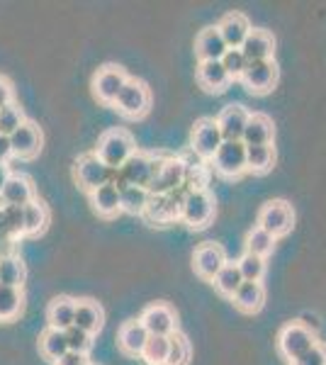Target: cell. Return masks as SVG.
I'll return each mask as SVG.
<instances>
[{
    "label": "cell",
    "instance_id": "6da1fadb",
    "mask_svg": "<svg viewBox=\"0 0 326 365\" xmlns=\"http://www.w3.org/2000/svg\"><path fill=\"white\" fill-rule=\"evenodd\" d=\"M134 151H136V144H134L132 134L124 132V129H110V132H105L103 137H100L96 156L108 168L120 170Z\"/></svg>",
    "mask_w": 326,
    "mask_h": 365
},
{
    "label": "cell",
    "instance_id": "7a4b0ae2",
    "mask_svg": "<svg viewBox=\"0 0 326 365\" xmlns=\"http://www.w3.org/2000/svg\"><path fill=\"white\" fill-rule=\"evenodd\" d=\"M153 168H156V156L144 154V151H134V154L129 156V161L124 163L120 170H115L112 185H115L117 190H124L127 185L146 187V190H149Z\"/></svg>",
    "mask_w": 326,
    "mask_h": 365
},
{
    "label": "cell",
    "instance_id": "3957f363",
    "mask_svg": "<svg viewBox=\"0 0 326 365\" xmlns=\"http://www.w3.org/2000/svg\"><path fill=\"white\" fill-rule=\"evenodd\" d=\"M317 344H319L317 334L310 327H305L302 322H290L277 334V349H280L282 358H287L290 363L297 361L300 356H305L307 351H312Z\"/></svg>",
    "mask_w": 326,
    "mask_h": 365
},
{
    "label": "cell",
    "instance_id": "277c9868",
    "mask_svg": "<svg viewBox=\"0 0 326 365\" xmlns=\"http://www.w3.org/2000/svg\"><path fill=\"white\" fill-rule=\"evenodd\" d=\"M185 178H188V163L183 158H156L149 192L151 195H168V192L185 185Z\"/></svg>",
    "mask_w": 326,
    "mask_h": 365
},
{
    "label": "cell",
    "instance_id": "5b68a950",
    "mask_svg": "<svg viewBox=\"0 0 326 365\" xmlns=\"http://www.w3.org/2000/svg\"><path fill=\"white\" fill-rule=\"evenodd\" d=\"M215 217V197L205 190H188L180 205V220L193 229H203Z\"/></svg>",
    "mask_w": 326,
    "mask_h": 365
},
{
    "label": "cell",
    "instance_id": "8992f818",
    "mask_svg": "<svg viewBox=\"0 0 326 365\" xmlns=\"http://www.w3.org/2000/svg\"><path fill=\"white\" fill-rule=\"evenodd\" d=\"M115 108L120 110L124 117L136 120V117H144L151 108V93L141 81L127 78V83L122 86L120 96L115 100Z\"/></svg>",
    "mask_w": 326,
    "mask_h": 365
},
{
    "label": "cell",
    "instance_id": "52a82bcc",
    "mask_svg": "<svg viewBox=\"0 0 326 365\" xmlns=\"http://www.w3.org/2000/svg\"><path fill=\"white\" fill-rule=\"evenodd\" d=\"M295 225V212L285 200H270L258 212V227L270 237H285Z\"/></svg>",
    "mask_w": 326,
    "mask_h": 365
},
{
    "label": "cell",
    "instance_id": "ba28073f",
    "mask_svg": "<svg viewBox=\"0 0 326 365\" xmlns=\"http://www.w3.org/2000/svg\"><path fill=\"white\" fill-rule=\"evenodd\" d=\"M188 190H190V185L178 187V190L168 192V195H151L144 217L151 225H165V222L180 220V205H183V200H185Z\"/></svg>",
    "mask_w": 326,
    "mask_h": 365
},
{
    "label": "cell",
    "instance_id": "9c48e42d",
    "mask_svg": "<svg viewBox=\"0 0 326 365\" xmlns=\"http://www.w3.org/2000/svg\"><path fill=\"white\" fill-rule=\"evenodd\" d=\"M73 173H76V180H78V185L83 187V190L93 192V190H98V187L112 182L115 170L105 166L96 154H83L78 161H76Z\"/></svg>",
    "mask_w": 326,
    "mask_h": 365
},
{
    "label": "cell",
    "instance_id": "30bf717a",
    "mask_svg": "<svg viewBox=\"0 0 326 365\" xmlns=\"http://www.w3.org/2000/svg\"><path fill=\"white\" fill-rule=\"evenodd\" d=\"M212 163H215L217 173L227 175V178H239L241 173H246V144L244 141H224Z\"/></svg>",
    "mask_w": 326,
    "mask_h": 365
},
{
    "label": "cell",
    "instance_id": "8fae6325",
    "mask_svg": "<svg viewBox=\"0 0 326 365\" xmlns=\"http://www.w3.org/2000/svg\"><path fill=\"white\" fill-rule=\"evenodd\" d=\"M190 139H193V151H195V154H198L200 158H210V161L215 158V154L219 151V146L224 144L217 120H210V117L195 122Z\"/></svg>",
    "mask_w": 326,
    "mask_h": 365
},
{
    "label": "cell",
    "instance_id": "7c38bea8",
    "mask_svg": "<svg viewBox=\"0 0 326 365\" xmlns=\"http://www.w3.org/2000/svg\"><path fill=\"white\" fill-rule=\"evenodd\" d=\"M241 81H244V86L253 93V96H265V93H270L272 88H275V83H277L275 61L270 58V61L248 63V68L244 71Z\"/></svg>",
    "mask_w": 326,
    "mask_h": 365
},
{
    "label": "cell",
    "instance_id": "4fadbf2b",
    "mask_svg": "<svg viewBox=\"0 0 326 365\" xmlns=\"http://www.w3.org/2000/svg\"><path fill=\"white\" fill-rule=\"evenodd\" d=\"M124 83H127V76H124V71L120 66H105V68H100L96 73V78H93V93H96V98L100 103L115 105V100L120 96Z\"/></svg>",
    "mask_w": 326,
    "mask_h": 365
},
{
    "label": "cell",
    "instance_id": "5bb4252c",
    "mask_svg": "<svg viewBox=\"0 0 326 365\" xmlns=\"http://www.w3.org/2000/svg\"><path fill=\"white\" fill-rule=\"evenodd\" d=\"M139 322L144 324V329L149 331V336H170L175 334V312L163 302H156L151 307L144 309V314L139 317Z\"/></svg>",
    "mask_w": 326,
    "mask_h": 365
},
{
    "label": "cell",
    "instance_id": "9a60e30c",
    "mask_svg": "<svg viewBox=\"0 0 326 365\" xmlns=\"http://www.w3.org/2000/svg\"><path fill=\"white\" fill-rule=\"evenodd\" d=\"M193 266H195V273L205 280H215V275L227 266V253L219 244H203L193 256Z\"/></svg>",
    "mask_w": 326,
    "mask_h": 365
},
{
    "label": "cell",
    "instance_id": "2e32d148",
    "mask_svg": "<svg viewBox=\"0 0 326 365\" xmlns=\"http://www.w3.org/2000/svg\"><path fill=\"white\" fill-rule=\"evenodd\" d=\"M248 117H251V113H246L244 105H227V108H224L217 117L222 139L224 141H241Z\"/></svg>",
    "mask_w": 326,
    "mask_h": 365
},
{
    "label": "cell",
    "instance_id": "e0dca14e",
    "mask_svg": "<svg viewBox=\"0 0 326 365\" xmlns=\"http://www.w3.org/2000/svg\"><path fill=\"white\" fill-rule=\"evenodd\" d=\"M10 149L17 158H34L41 149V132L34 122H25L17 132L10 134Z\"/></svg>",
    "mask_w": 326,
    "mask_h": 365
},
{
    "label": "cell",
    "instance_id": "ac0fdd59",
    "mask_svg": "<svg viewBox=\"0 0 326 365\" xmlns=\"http://www.w3.org/2000/svg\"><path fill=\"white\" fill-rule=\"evenodd\" d=\"M217 29L229 49H241V44H244L246 37L251 34V25H248L246 15H241V13L224 15L222 22L217 25Z\"/></svg>",
    "mask_w": 326,
    "mask_h": 365
},
{
    "label": "cell",
    "instance_id": "d6986e66",
    "mask_svg": "<svg viewBox=\"0 0 326 365\" xmlns=\"http://www.w3.org/2000/svg\"><path fill=\"white\" fill-rule=\"evenodd\" d=\"M241 51H244L248 63L270 61L272 51H275V39H272V34L265 32V29H251V34L246 37V42L241 44Z\"/></svg>",
    "mask_w": 326,
    "mask_h": 365
},
{
    "label": "cell",
    "instance_id": "ffe728a7",
    "mask_svg": "<svg viewBox=\"0 0 326 365\" xmlns=\"http://www.w3.org/2000/svg\"><path fill=\"white\" fill-rule=\"evenodd\" d=\"M229 46L224 44L222 34L217 27H207L198 34L195 39V54L200 61H222V56L227 54Z\"/></svg>",
    "mask_w": 326,
    "mask_h": 365
},
{
    "label": "cell",
    "instance_id": "44dd1931",
    "mask_svg": "<svg viewBox=\"0 0 326 365\" xmlns=\"http://www.w3.org/2000/svg\"><path fill=\"white\" fill-rule=\"evenodd\" d=\"M272 137H275V127H272V120L268 115H251L246 122V129H244V141L246 146H268L272 144Z\"/></svg>",
    "mask_w": 326,
    "mask_h": 365
},
{
    "label": "cell",
    "instance_id": "7402d4cb",
    "mask_svg": "<svg viewBox=\"0 0 326 365\" xmlns=\"http://www.w3.org/2000/svg\"><path fill=\"white\" fill-rule=\"evenodd\" d=\"M117 341H120V349L127 356H141L146 341H149V331H146L139 319L124 322L120 327V334H117Z\"/></svg>",
    "mask_w": 326,
    "mask_h": 365
},
{
    "label": "cell",
    "instance_id": "603a6c76",
    "mask_svg": "<svg viewBox=\"0 0 326 365\" xmlns=\"http://www.w3.org/2000/svg\"><path fill=\"white\" fill-rule=\"evenodd\" d=\"M103 324H105V312L96 299H81V302H76L73 327H78L88 334H98L103 329Z\"/></svg>",
    "mask_w": 326,
    "mask_h": 365
},
{
    "label": "cell",
    "instance_id": "cb8c5ba5",
    "mask_svg": "<svg viewBox=\"0 0 326 365\" xmlns=\"http://www.w3.org/2000/svg\"><path fill=\"white\" fill-rule=\"evenodd\" d=\"M73 317H76V299L71 297H54L46 307V322L49 329L56 331H66L68 327H73Z\"/></svg>",
    "mask_w": 326,
    "mask_h": 365
},
{
    "label": "cell",
    "instance_id": "d4e9b609",
    "mask_svg": "<svg viewBox=\"0 0 326 365\" xmlns=\"http://www.w3.org/2000/svg\"><path fill=\"white\" fill-rule=\"evenodd\" d=\"M198 83L207 93H222L231 83L229 73L224 71L222 61H200L198 66Z\"/></svg>",
    "mask_w": 326,
    "mask_h": 365
},
{
    "label": "cell",
    "instance_id": "484cf974",
    "mask_svg": "<svg viewBox=\"0 0 326 365\" xmlns=\"http://www.w3.org/2000/svg\"><path fill=\"white\" fill-rule=\"evenodd\" d=\"M0 200H3L5 205H13V207H25V205H29L34 200L32 182H29L25 175H10L3 192H0Z\"/></svg>",
    "mask_w": 326,
    "mask_h": 365
},
{
    "label": "cell",
    "instance_id": "4316f807",
    "mask_svg": "<svg viewBox=\"0 0 326 365\" xmlns=\"http://www.w3.org/2000/svg\"><path fill=\"white\" fill-rule=\"evenodd\" d=\"M91 205L93 210L98 212L100 217H105V220H110V217L120 215L122 207H120V190H117L112 182L108 185L98 187V190L91 192Z\"/></svg>",
    "mask_w": 326,
    "mask_h": 365
},
{
    "label": "cell",
    "instance_id": "83f0119b",
    "mask_svg": "<svg viewBox=\"0 0 326 365\" xmlns=\"http://www.w3.org/2000/svg\"><path fill=\"white\" fill-rule=\"evenodd\" d=\"M234 304L239 307L241 312H248V314H253V312H258L263 307L265 302V290L260 282H241V287L234 292Z\"/></svg>",
    "mask_w": 326,
    "mask_h": 365
},
{
    "label": "cell",
    "instance_id": "f1b7e54d",
    "mask_svg": "<svg viewBox=\"0 0 326 365\" xmlns=\"http://www.w3.org/2000/svg\"><path fill=\"white\" fill-rule=\"evenodd\" d=\"M25 263H22L20 256L15 253H8V256L0 258V285H8V287H17L22 290V282H25Z\"/></svg>",
    "mask_w": 326,
    "mask_h": 365
},
{
    "label": "cell",
    "instance_id": "f546056e",
    "mask_svg": "<svg viewBox=\"0 0 326 365\" xmlns=\"http://www.w3.org/2000/svg\"><path fill=\"white\" fill-rule=\"evenodd\" d=\"M39 351L46 361L51 363H58L63 356L68 353V344H66V336L63 331H56V329H46L44 334L39 336Z\"/></svg>",
    "mask_w": 326,
    "mask_h": 365
},
{
    "label": "cell",
    "instance_id": "4dcf8cb0",
    "mask_svg": "<svg viewBox=\"0 0 326 365\" xmlns=\"http://www.w3.org/2000/svg\"><path fill=\"white\" fill-rule=\"evenodd\" d=\"M151 192L146 187H136V185H127L124 190H120V207L127 215H139L144 217L146 207H149Z\"/></svg>",
    "mask_w": 326,
    "mask_h": 365
},
{
    "label": "cell",
    "instance_id": "1f68e13d",
    "mask_svg": "<svg viewBox=\"0 0 326 365\" xmlns=\"http://www.w3.org/2000/svg\"><path fill=\"white\" fill-rule=\"evenodd\" d=\"M22 212H25V237H37L49 225V210L39 200H32L29 205H25Z\"/></svg>",
    "mask_w": 326,
    "mask_h": 365
},
{
    "label": "cell",
    "instance_id": "d6a6232c",
    "mask_svg": "<svg viewBox=\"0 0 326 365\" xmlns=\"http://www.w3.org/2000/svg\"><path fill=\"white\" fill-rule=\"evenodd\" d=\"M275 163V149L268 146H246V170L253 173H268Z\"/></svg>",
    "mask_w": 326,
    "mask_h": 365
},
{
    "label": "cell",
    "instance_id": "836d02e7",
    "mask_svg": "<svg viewBox=\"0 0 326 365\" xmlns=\"http://www.w3.org/2000/svg\"><path fill=\"white\" fill-rule=\"evenodd\" d=\"M215 287L222 295H227V297H234V292L241 287V282H244V278H241V273H239V266L236 263H227L219 273L215 275Z\"/></svg>",
    "mask_w": 326,
    "mask_h": 365
},
{
    "label": "cell",
    "instance_id": "e575fe53",
    "mask_svg": "<svg viewBox=\"0 0 326 365\" xmlns=\"http://www.w3.org/2000/svg\"><path fill=\"white\" fill-rule=\"evenodd\" d=\"M22 309V290L0 285V322H10Z\"/></svg>",
    "mask_w": 326,
    "mask_h": 365
},
{
    "label": "cell",
    "instance_id": "d590c367",
    "mask_svg": "<svg viewBox=\"0 0 326 365\" xmlns=\"http://www.w3.org/2000/svg\"><path fill=\"white\" fill-rule=\"evenodd\" d=\"M272 249H275V237H270L268 232H263L260 227H253L246 237V253H253V256H270Z\"/></svg>",
    "mask_w": 326,
    "mask_h": 365
},
{
    "label": "cell",
    "instance_id": "8d00e7d4",
    "mask_svg": "<svg viewBox=\"0 0 326 365\" xmlns=\"http://www.w3.org/2000/svg\"><path fill=\"white\" fill-rule=\"evenodd\" d=\"M239 266V273L244 282H260L265 275V258L260 256H253V253H244V256L236 261Z\"/></svg>",
    "mask_w": 326,
    "mask_h": 365
},
{
    "label": "cell",
    "instance_id": "74e56055",
    "mask_svg": "<svg viewBox=\"0 0 326 365\" xmlns=\"http://www.w3.org/2000/svg\"><path fill=\"white\" fill-rule=\"evenodd\" d=\"M190 363V341L183 334H170L168 336V358L165 365H188Z\"/></svg>",
    "mask_w": 326,
    "mask_h": 365
},
{
    "label": "cell",
    "instance_id": "f35d334b",
    "mask_svg": "<svg viewBox=\"0 0 326 365\" xmlns=\"http://www.w3.org/2000/svg\"><path fill=\"white\" fill-rule=\"evenodd\" d=\"M165 358H168V336H149L141 351V361L146 365H165Z\"/></svg>",
    "mask_w": 326,
    "mask_h": 365
},
{
    "label": "cell",
    "instance_id": "ab89813d",
    "mask_svg": "<svg viewBox=\"0 0 326 365\" xmlns=\"http://www.w3.org/2000/svg\"><path fill=\"white\" fill-rule=\"evenodd\" d=\"M25 122H27L25 115H22V110L17 108L15 103L0 108V134H3V137H10V134L17 132Z\"/></svg>",
    "mask_w": 326,
    "mask_h": 365
},
{
    "label": "cell",
    "instance_id": "60d3db41",
    "mask_svg": "<svg viewBox=\"0 0 326 365\" xmlns=\"http://www.w3.org/2000/svg\"><path fill=\"white\" fill-rule=\"evenodd\" d=\"M63 336H66L68 351H73V353H83V356H88V351L93 349V334L83 331V329H78V327H68L66 331H63Z\"/></svg>",
    "mask_w": 326,
    "mask_h": 365
},
{
    "label": "cell",
    "instance_id": "b9f144b4",
    "mask_svg": "<svg viewBox=\"0 0 326 365\" xmlns=\"http://www.w3.org/2000/svg\"><path fill=\"white\" fill-rule=\"evenodd\" d=\"M222 66L229 73V78L234 81V78H241V76H244V71L248 68V61L241 49H227V54L222 56Z\"/></svg>",
    "mask_w": 326,
    "mask_h": 365
},
{
    "label": "cell",
    "instance_id": "7bdbcfd3",
    "mask_svg": "<svg viewBox=\"0 0 326 365\" xmlns=\"http://www.w3.org/2000/svg\"><path fill=\"white\" fill-rule=\"evenodd\" d=\"M5 222H8V232L10 237H25V212L22 207H13V205H5Z\"/></svg>",
    "mask_w": 326,
    "mask_h": 365
},
{
    "label": "cell",
    "instance_id": "ee69618b",
    "mask_svg": "<svg viewBox=\"0 0 326 365\" xmlns=\"http://www.w3.org/2000/svg\"><path fill=\"white\" fill-rule=\"evenodd\" d=\"M290 365H326V346L317 344L312 351H307L305 356H300L297 361H292Z\"/></svg>",
    "mask_w": 326,
    "mask_h": 365
},
{
    "label": "cell",
    "instance_id": "f6af8a7d",
    "mask_svg": "<svg viewBox=\"0 0 326 365\" xmlns=\"http://www.w3.org/2000/svg\"><path fill=\"white\" fill-rule=\"evenodd\" d=\"M13 86H10V81L5 78V76H0V108H5V105H13Z\"/></svg>",
    "mask_w": 326,
    "mask_h": 365
},
{
    "label": "cell",
    "instance_id": "bcb514c9",
    "mask_svg": "<svg viewBox=\"0 0 326 365\" xmlns=\"http://www.w3.org/2000/svg\"><path fill=\"white\" fill-rule=\"evenodd\" d=\"M54 365H91V361H88V356H83V353H73V351H68L66 356L61 358L58 363Z\"/></svg>",
    "mask_w": 326,
    "mask_h": 365
},
{
    "label": "cell",
    "instance_id": "7dc6e473",
    "mask_svg": "<svg viewBox=\"0 0 326 365\" xmlns=\"http://www.w3.org/2000/svg\"><path fill=\"white\" fill-rule=\"evenodd\" d=\"M10 156H13V149H10V137H3V134H0V163H8Z\"/></svg>",
    "mask_w": 326,
    "mask_h": 365
},
{
    "label": "cell",
    "instance_id": "c3c4849f",
    "mask_svg": "<svg viewBox=\"0 0 326 365\" xmlns=\"http://www.w3.org/2000/svg\"><path fill=\"white\" fill-rule=\"evenodd\" d=\"M3 239L13 241V237H10V232H8V222H5V212L0 210V241H3Z\"/></svg>",
    "mask_w": 326,
    "mask_h": 365
},
{
    "label": "cell",
    "instance_id": "681fc988",
    "mask_svg": "<svg viewBox=\"0 0 326 365\" xmlns=\"http://www.w3.org/2000/svg\"><path fill=\"white\" fill-rule=\"evenodd\" d=\"M10 168H8V163H0V192H3V187H5V182H8L10 178Z\"/></svg>",
    "mask_w": 326,
    "mask_h": 365
},
{
    "label": "cell",
    "instance_id": "f907efd6",
    "mask_svg": "<svg viewBox=\"0 0 326 365\" xmlns=\"http://www.w3.org/2000/svg\"><path fill=\"white\" fill-rule=\"evenodd\" d=\"M91 365H93V363H91Z\"/></svg>",
    "mask_w": 326,
    "mask_h": 365
}]
</instances>
